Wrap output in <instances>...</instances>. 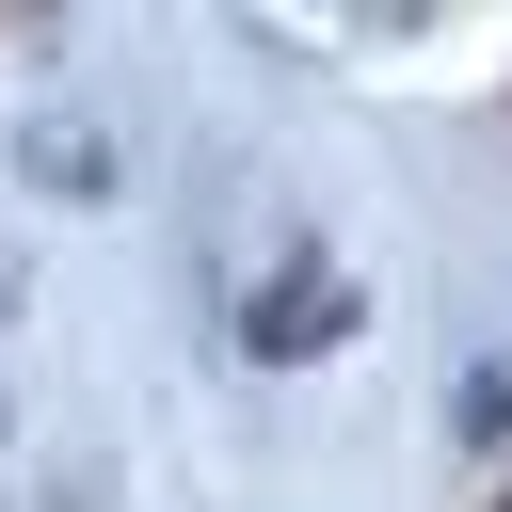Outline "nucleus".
<instances>
[{
	"label": "nucleus",
	"instance_id": "f257e3e1",
	"mask_svg": "<svg viewBox=\"0 0 512 512\" xmlns=\"http://www.w3.org/2000/svg\"><path fill=\"white\" fill-rule=\"evenodd\" d=\"M336 320H352V288H336V272H304V288H288V304L256 320V352H320Z\"/></svg>",
	"mask_w": 512,
	"mask_h": 512
},
{
	"label": "nucleus",
	"instance_id": "f03ea898",
	"mask_svg": "<svg viewBox=\"0 0 512 512\" xmlns=\"http://www.w3.org/2000/svg\"><path fill=\"white\" fill-rule=\"evenodd\" d=\"M32 176H48V192H96L112 160H96V128H32Z\"/></svg>",
	"mask_w": 512,
	"mask_h": 512
},
{
	"label": "nucleus",
	"instance_id": "7ed1b4c3",
	"mask_svg": "<svg viewBox=\"0 0 512 512\" xmlns=\"http://www.w3.org/2000/svg\"><path fill=\"white\" fill-rule=\"evenodd\" d=\"M464 432H512V368H480V384H464Z\"/></svg>",
	"mask_w": 512,
	"mask_h": 512
}]
</instances>
